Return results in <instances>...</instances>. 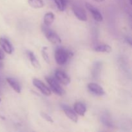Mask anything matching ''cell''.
Returning a JSON list of instances; mask_svg holds the SVG:
<instances>
[{
	"label": "cell",
	"instance_id": "1",
	"mask_svg": "<svg viewBox=\"0 0 132 132\" xmlns=\"http://www.w3.org/2000/svg\"><path fill=\"white\" fill-rule=\"evenodd\" d=\"M70 56V52L64 48H58L55 52V59L59 65H64L68 61Z\"/></svg>",
	"mask_w": 132,
	"mask_h": 132
},
{
	"label": "cell",
	"instance_id": "2",
	"mask_svg": "<svg viewBox=\"0 0 132 132\" xmlns=\"http://www.w3.org/2000/svg\"><path fill=\"white\" fill-rule=\"evenodd\" d=\"M42 30L43 31L44 34L45 35L47 39L54 45H59L61 43V39L60 37L56 33L52 30L48 28V27L45 25V27H42Z\"/></svg>",
	"mask_w": 132,
	"mask_h": 132
},
{
	"label": "cell",
	"instance_id": "3",
	"mask_svg": "<svg viewBox=\"0 0 132 132\" xmlns=\"http://www.w3.org/2000/svg\"><path fill=\"white\" fill-rule=\"evenodd\" d=\"M46 80L49 86H50L51 90L55 94H57L59 96H63L65 94L64 89L60 86L56 79H54L52 77H46Z\"/></svg>",
	"mask_w": 132,
	"mask_h": 132
},
{
	"label": "cell",
	"instance_id": "4",
	"mask_svg": "<svg viewBox=\"0 0 132 132\" xmlns=\"http://www.w3.org/2000/svg\"><path fill=\"white\" fill-rule=\"evenodd\" d=\"M32 83L33 85L42 93L43 95H46V96H50L52 94L51 90H50L49 88H48L43 82L39 79H34L32 81Z\"/></svg>",
	"mask_w": 132,
	"mask_h": 132
},
{
	"label": "cell",
	"instance_id": "5",
	"mask_svg": "<svg viewBox=\"0 0 132 132\" xmlns=\"http://www.w3.org/2000/svg\"><path fill=\"white\" fill-rule=\"evenodd\" d=\"M55 77L58 82L64 85H68L70 82V78L69 76L63 71L57 70L55 72Z\"/></svg>",
	"mask_w": 132,
	"mask_h": 132
},
{
	"label": "cell",
	"instance_id": "6",
	"mask_svg": "<svg viewBox=\"0 0 132 132\" xmlns=\"http://www.w3.org/2000/svg\"><path fill=\"white\" fill-rule=\"evenodd\" d=\"M85 6H86V9L91 13L93 18H94V19L95 21H97L98 22H101L103 20V17L102 15V14H101L100 12L95 6H94L88 3H86Z\"/></svg>",
	"mask_w": 132,
	"mask_h": 132
},
{
	"label": "cell",
	"instance_id": "7",
	"mask_svg": "<svg viewBox=\"0 0 132 132\" xmlns=\"http://www.w3.org/2000/svg\"><path fill=\"white\" fill-rule=\"evenodd\" d=\"M88 89L91 93L94 94V95H99V96H102V95L105 94L104 89L103 87L100 86L98 84L95 83V82H90L88 85Z\"/></svg>",
	"mask_w": 132,
	"mask_h": 132
},
{
	"label": "cell",
	"instance_id": "8",
	"mask_svg": "<svg viewBox=\"0 0 132 132\" xmlns=\"http://www.w3.org/2000/svg\"><path fill=\"white\" fill-rule=\"evenodd\" d=\"M73 12L74 15L77 17L79 20L82 21H86L87 20V16H86V12L81 6L78 5H73Z\"/></svg>",
	"mask_w": 132,
	"mask_h": 132
},
{
	"label": "cell",
	"instance_id": "9",
	"mask_svg": "<svg viewBox=\"0 0 132 132\" xmlns=\"http://www.w3.org/2000/svg\"><path fill=\"white\" fill-rule=\"evenodd\" d=\"M62 108H63L64 113L67 115V116L70 119L72 120L73 122H77V121H78V117H77V113L75 112L74 110H73L72 108L66 105L62 106Z\"/></svg>",
	"mask_w": 132,
	"mask_h": 132
},
{
	"label": "cell",
	"instance_id": "10",
	"mask_svg": "<svg viewBox=\"0 0 132 132\" xmlns=\"http://www.w3.org/2000/svg\"><path fill=\"white\" fill-rule=\"evenodd\" d=\"M0 45L2 47L3 50L8 54H11L12 53L13 48L10 43L6 39L1 37L0 38Z\"/></svg>",
	"mask_w": 132,
	"mask_h": 132
},
{
	"label": "cell",
	"instance_id": "11",
	"mask_svg": "<svg viewBox=\"0 0 132 132\" xmlns=\"http://www.w3.org/2000/svg\"><path fill=\"white\" fill-rule=\"evenodd\" d=\"M6 81H7L9 85L11 86L12 88L15 92L18 93V94L21 93V87L20 85H19V83L16 79L12 78V77H7L6 78Z\"/></svg>",
	"mask_w": 132,
	"mask_h": 132
},
{
	"label": "cell",
	"instance_id": "12",
	"mask_svg": "<svg viewBox=\"0 0 132 132\" xmlns=\"http://www.w3.org/2000/svg\"><path fill=\"white\" fill-rule=\"evenodd\" d=\"M74 111L76 113L81 116H85L86 112V106L81 102H77L74 104Z\"/></svg>",
	"mask_w": 132,
	"mask_h": 132
},
{
	"label": "cell",
	"instance_id": "13",
	"mask_svg": "<svg viewBox=\"0 0 132 132\" xmlns=\"http://www.w3.org/2000/svg\"><path fill=\"white\" fill-rule=\"evenodd\" d=\"M27 55H28V58H29L30 61L32 65L33 66L34 68H37V69L40 68V64L39 63L38 60H37V57H36V55H35V54H34L32 52L29 51V50L27 51Z\"/></svg>",
	"mask_w": 132,
	"mask_h": 132
},
{
	"label": "cell",
	"instance_id": "14",
	"mask_svg": "<svg viewBox=\"0 0 132 132\" xmlns=\"http://www.w3.org/2000/svg\"><path fill=\"white\" fill-rule=\"evenodd\" d=\"M55 19V16L54 14L52 12H47L44 16V24L47 27H49L51 25L54 21Z\"/></svg>",
	"mask_w": 132,
	"mask_h": 132
},
{
	"label": "cell",
	"instance_id": "15",
	"mask_svg": "<svg viewBox=\"0 0 132 132\" xmlns=\"http://www.w3.org/2000/svg\"><path fill=\"white\" fill-rule=\"evenodd\" d=\"M94 50L97 52H106L110 53L112 52V49L110 45L103 44V45H99L98 46H95L94 48Z\"/></svg>",
	"mask_w": 132,
	"mask_h": 132
},
{
	"label": "cell",
	"instance_id": "16",
	"mask_svg": "<svg viewBox=\"0 0 132 132\" xmlns=\"http://www.w3.org/2000/svg\"><path fill=\"white\" fill-rule=\"evenodd\" d=\"M28 3L34 9H41L44 6V2L42 0H28Z\"/></svg>",
	"mask_w": 132,
	"mask_h": 132
},
{
	"label": "cell",
	"instance_id": "17",
	"mask_svg": "<svg viewBox=\"0 0 132 132\" xmlns=\"http://www.w3.org/2000/svg\"><path fill=\"white\" fill-rule=\"evenodd\" d=\"M101 119L102 122L104 124L105 126H108V127H112V122L111 121V119L110 117V116H108L107 113H104L103 116H101Z\"/></svg>",
	"mask_w": 132,
	"mask_h": 132
},
{
	"label": "cell",
	"instance_id": "18",
	"mask_svg": "<svg viewBox=\"0 0 132 132\" xmlns=\"http://www.w3.org/2000/svg\"><path fill=\"white\" fill-rule=\"evenodd\" d=\"M57 7L60 11H64L65 10L66 5H67V0H54Z\"/></svg>",
	"mask_w": 132,
	"mask_h": 132
},
{
	"label": "cell",
	"instance_id": "19",
	"mask_svg": "<svg viewBox=\"0 0 132 132\" xmlns=\"http://www.w3.org/2000/svg\"><path fill=\"white\" fill-rule=\"evenodd\" d=\"M41 54L43 59L47 63H50V57H49L48 53V47L44 46L41 50Z\"/></svg>",
	"mask_w": 132,
	"mask_h": 132
},
{
	"label": "cell",
	"instance_id": "20",
	"mask_svg": "<svg viewBox=\"0 0 132 132\" xmlns=\"http://www.w3.org/2000/svg\"><path fill=\"white\" fill-rule=\"evenodd\" d=\"M40 115H41V116L43 117V118L45 119L46 120V121H48V122H54V121H53L52 118V117H50V116H49V115H48L47 113H45V112H41V113H40Z\"/></svg>",
	"mask_w": 132,
	"mask_h": 132
},
{
	"label": "cell",
	"instance_id": "21",
	"mask_svg": "<svg viewBox=\"0 0 132 132\" xmlns=\"http://www.w3.org/2000/svg\"><path fill=\"white\" fill-rule=\"evenodd\" d=\"M5 58V54H4L2 50H0V61L3 60Z\"/></svg>",
	"mask_w": 132,
	"mask_h": 132
},
{
	"label": "cell",
	"instance_id": "22",
	"mask_svg": "<svg viewBox=\"0 0 132 132\" xmlns=\"http://www.w3.org/2000/svg\"><path fill=\"white\" fill-rule=\"evenodd\" d=\"M93 1H95V2H98V3H101V2H103V1H104V0H93Z\"/></svg>",
	"mask_w": 132,
	"mask_h": 132
},
{
	"label": "cell",
	"instance_id": "23",
	"mask_svg": "<svg viewBox=\"0 0 132 132\" xmlns=\"http://www.w3.org/2000/svg\"><path fill=\"white\" fill-rule=\"evenodd\" d=\"M1 98H0V103H1Z\"/></svg>",
	"mask_w": 132,
	"mask_h": 132
},
{
	"label": "cell",
	"instance_id": "24",
	"mask_svg": "<svg viewBox=\"0 0 132 132\" xmlns=\"http://www.w3.org/2000/svg\"><path fill=\"white\" fill-rule=\"evenodd\" d=\"M130 3L131 4V0H130Z\"/></svg>",
	"mask_w": 132,
	"mask_h": 132
}]
</instances>
